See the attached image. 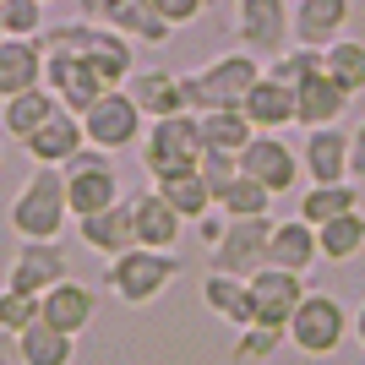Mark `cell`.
Masks as SVG:
<instances>
[{
  "label": "cell",
  "mask_w": 365,
  "mask_h": 365,
  "mask_svg": "<svg viewBox=\"0 0 365 365\" xmlns=\"http://www.w3.org/2000/svg\"><path fill=\"white\" fill-rule=\"evenodd\" d=\"M322 71L333 76V82H344V93L360 98V93H365V44H360V38H349V33L333 38V44L322 49Z\"/></svg>",
  "instance_id": "obj_33"
},
{
  "label": "cell",
  "mask_w": 365,
  "mask_h": 365,
  "mask_svg": "<svg viewBox=\"0 0 365 365\" xmlns=\"http://www.w3.org/2000/svg\"><path fill=\"white\" fill-rule=\"evenodd\" d=\"M0 38H6V11H0Z\"/></svg>",
  "instance_id": "obj_45"
},
{
  "label": "cell",
  "mask_w": 365,
  "mask_h": 365,
  "mask_svg": "<svg viewBox=\"0 0 365 365\" xmlns=\"http://www.w3.org/2000/svg\"><path fill=\"white\" fill-rule=\"evenodd\" d=\"M44 88V44L38 38H0V98Z\"/></svg>",
  "instance_id": "obj_23"
},
{
  "label": "cell",
  "mask_w": 365,
  "mask_h": 365,
  "mask_svg": "<svg viewBox=\"0 0 365 365\" xmlns=\"http://www.w3.org/2000/svg\"><path fill=\"white\" fill-rule=\"evenodd\" d=\"M158 197L175 207V213L185 218V224H197V218H207L218 207V197H213V185L202 180L197 169L191 175H175V180H158Z\"/></svg>",
  "instance_id": "obj_31"
},
{
  "label": "cell",
  "mask_w": 365,
  "mask_h": 365,
  "mask_svg": "<svg viewBox=\"0 0 365 365\" xmlns=\"http://www.w3.org/2000/svg\"><path fill=\"white\" fill-rule=\"evenodd\" d=\"M82 131H88V148H98V153H125V148H137V142H142L148 115L137 109L131 88H109L98 104L82 109Z\"/></svg>",
  "instance_id": "obj_6"
},
{
  "label": "cell",
  "mask_w": 365,
  "mask_h": 365,
  "mask_svg": "<svg viewBox=\"0 0 365 365\" xmlns=\"http://www.w3.org/2000/svg\"><path fill=\"white\" fill-rule=\"evenodd\" d=\"M82 148H88V131H82V115H71V109L49 115V120L22 142V153H28L33 164H49V169H66Z\"/></svg>",
  "instance_id": "obj_18"
},
{
  "label": "cell",
  "mask_w": 365,
  "mask_h": 365,
  "mask_svg": "<svg viewBox=\"0 0 365 365\" xmlns=\"http://www.w3.org/2000/svg\"><path fill=\"white\" fill-rule=\"evenodd\" d=\"M66 202H71V218H88V213H104L120 202V175L109 164V153L98 148H82L66 164Z\"/></svg>",
  "instance_id": "obj_8"
},
{
  "label": "cell",
  "mask_w": 365,
  "mask_h": 365,
  "mask_svg": "<svg viewBox=\"0 0 365 365\" xmlns=\"http://www.w3.org/2000/svg\"><path fill=\"white\" fill-rule=\"evenodd\" d=\"M349 104H354V93H344V82H333L327 71H317L311 82L294 88V120L300 125H338Z\"/></svg>",
  "instance_id": "obj_22"
},
{
  "label": "cell",
  "mask_w": 365,
  "mask_h": 365,
  "mask_svg": "<svg viewBox=\"0 0 365 365\" xmlns=\"http://www.w3.org/2000/svg\"><path fill=\"white\" fill-rule=\"evenodd\" d=\"M202 305H207L213 317L235 322V327H251V294H245L240 273H218V267H207V278H202Z\"/></svg>",
  "instance_id": "obj_29"
},
{
  "label": "cell",
  "mask_w": 365,
  "mask_h": 365,
  "mask_svg": "<svg viewBox=\"0 0 365 365\" xmlns=\"http://www.w3.org/2000/svg\"><path fill=\"white\" fill-rule=\"evenodd\" d=\"M44 6H49V0H44Z\"/></svg>",
  "instance_id": "obj_46"
},
{
  "label": "cell",
  "mask_w": 365,
  "mask_h": 365,
  "mask_svg": "<svg viewBox=\"0 0 365 365\" xmlns=\"http://www.w3.org/2000/svg\"><path fill=\"white\" fill-rule=\"evenodd\" d=\"M76 229H82V245H93L98 257H120V251L137 245V224H131V202L125 197L115 207H104V213L76 218Z\"/></svg>",
  "instance_id": "obj_26"
},
{
  "label": "cell",
  "mask_w": 365,
  "mask_h": 365,
  "mask_svg": "<svg viewBox=\"0 0 365 365\" xmlns=\"http://www.w3.org/2000/svg\"><path fill=\"white\" fill-rule=\"evenodd\" d=\"M66 218H71V202H66V169L38 164L22 180V191L11 197V229L22 240H61Z\"/></svg>",
  "instance_id": "obj_2"
},
{
  "label": "cell",
  "mask_w": 365,
  "mask_h": 365,
  "mask_svg": "<svg viewBox=\"0 0 365 365\" xmlns=\"http://www.w3.org/2000/svg\"><path fill=\"white\" fill-rule=\"evenodd\" d=\"M125 88H131V98H137V109L148 120H169V115H185V109H191V98H185V71L142 66V71H131Z\"/></svg>",
  "instance_id": "obj_17"
},
{
  "label": "cell",
  "mask_w": 365,
  "mask_h": 365,
  "mask_svg": "<svg viewBox=\"0 0 365 365\" xmlns=\"http://www.w3.org/2000/svg\"><path fill=\"white\" fill-rule=\"evenodd\" d=\"M224 229H229V218L224 213H207V218H197V235H202V245L213 251L218 240H224Z\"/></svg>",
  "instance_id": "obj_43"
},
{
  "label": "cell",
  "mask_w": 365,
  "mask_h": 365,
  "mask_svg": "<svg viewBox=\"0 0 365 365\" xmlns=\"http://www.w3.org/2000/svg\"><path fill=\"white\" fill-rule=\"evenodd\" d=\"M44 88L55 93L71 115H82L88 104H98L109 93V82L93 71L88 55H76V49H44Z\"/></svg>",
  "instance_id": "obj_10"
},
{
  "label": "cell",
  "mask_w": 365,
  "mask_h": 365,
  "mask_svg": "<svg viewBox=\"0 0 365 365\" xmlns=\"http://www.w3.org/2000/svg\"><path fill=\"white\" fill-rule=\"evenodd\" d=\"M142 169H148V180H175V175H191L202 158V115H169V120H148V131H142Z\"/></svg>",
  "instance_id": "obj_3"
},
{
  "label": "cell",
  "mask_w": 365,
  "mask_h": 365,
  "mask_svg": "<svg viewBox=\"0 0 365 365\" xmlns=\"http://www.w3.org/2000/svg\"><path fill=\"white\" fill-rule=\"evenodd\" d=\"M273 202H278L273 191L240 169V175L229 180V191L218 197V213H224V218H267V213H273Z\"/></svg>",
  "instance_id": "obj_34"
},
{
  "label": "cell",
  "mask_w": 365,
  "mask_h": 365,
  "mask_svg": "<svg viewBox=\"0 0 365 365\" xmlns=\"http://www.w3.org/2000/svg\"><path fill=\"white\" fill-rule=\"evenodd\" d=\"M360 207V180H338V185H305L300 191V218L305 224H333V218Z\"/></svg>",
  "instance_id": "obj_30"
},
{
  "label": "cell",
  "mask_w": 365,
  "mask_h": 365,
  "mask_svg": "<svg viewBox=\"0 0 365 365\" xmlns=\"http://www.w3.org/2000/svg\"><path fill=\"white\" fill-rule=\"evenodd\" d=\"M153 6H158V16H164V22H169L175 33L207 16V0H153Z\"/></svg>",
  "instance_id": "obj_41"
},
{
  "label": "cell",
  "mask_w": 365,
  "mask_h": 365,
  "mask_svg": "<svg viewBox=\"0 0 365 365\" xmlns=\"http://www.w3.org/2000/svg\"><path fill=\"white\" fill-rule=\"evenodd\" d=\"M240 169L251 175V180H262L273 197H289L294 185H300V153L289 148V142L278 137V131H257V137L240 148Z\"/></svg>",
  "instance_id": "obj_11"
},
{
  "label": "cell",
  "mask_w": 365,
  "mask_h": 365,
  "mask_svg": "<svg viewBox=\"0 0 365 365\" xmlns=\"http://www.w3.org/2000/svg\"><path fill=\"white\" fill-rule=\"evenodd\" d=\"M82 55L93 61V71L104 76L109 88H125L131 82V71H137V44L125 38V33L104 28V22H93L88 38H82Z\"/></svg>",
  "instance_id": "obj_21"
},
{
  "label": "cell",
  "mask_w": 365,
  "mask_h": 365,
  "mask_svg": "<svg viewBox=\"0 0 365 365\" xmlns=\"http://www.w3.org/2000/svg\"><path fill=\"white\" fill-rule=\"evenodd\" d=\"M267 61H257L251 49H229L213 55L202 71H185V98H191V115H207V109H240L245 93L262 82Z\"/></svg>",
  "instance_id": "obj_1"
},
{
  "label": "cell",
  "mask_w": 365,
  "mask_h": 365,
  "mask_svg": "<svg viewBox=\"0 0 365 365\" xmlns=\"http://www.w3.org/2000/svg\"><path fill=\"white\" fill-rule=\"evenodd\" d=\"M344 333H349V311L344 300L327 289H305V300L294 305L289 327H284V344H294L311 360H327L333 349H344Z\"/></svg>",
  "instance_id": "obj_5"
},
{
  "label": "cell",
  "mask_w": 365,
  "mask_h": 365,
  "mask_svg": "<svg viewBox=\"0 0 365 365\" xmlns=\"http://www.w3.org/2000/svg\"><path fill=\"white\" fill-rule=\"evenodd\" d=\"M197 175H202L207 185H213V197H224V191H229V180L240 175V153H229V148H202Z\"/></svg>",
  "instance_id": "obj_39"
},
{
  "label": "cell",
  "mask_w": 365,
  "mask_h": 365,
  "mask_svg": "<svg viewBox=\"0 0 365 365\" xmlns=\"http://www.w3.org/2000/svg\"><path fill=\"white\" fill-rule=\"evenodd\" d=\"M61 109L66 104L49 88H28V93H16V98H0V131L11 142H28L33 131H38L49 115H61Z\"/></svg>",
  "instance_id": "obj_27"
},
{
  "label": "cell",
  "mask_w": 365,
  "mask_h": 365,
  "mask_svg": "<svg viewBox=\"0 0 365 365\" xmlns=\"http://www.w3.org/2000/svg\"><path fill=\"white\" fill-rule=\"evenodd\" d=\"M131 202V224H137V245H148V251H175L185 235V218L169 207L164 197H158V185L153 191H137Z\"/></svg>",
  "instance_id": "obj_19"
},
{
  "label": "cell",
  "mask_w": 365,
  "mask_h": 365,
  "mask_svg": "<svg viewBox=\"0 0 365 365\" xmlns=\"http://www.w3.org/2000/svg\"><path fill=\"white\" fill-rule=\"evenodd\" d=\"M11 344H16V365H71V360H76L71 333L49 327V322H28Z\"/></svg>",
  "instance_id": "obj_28"
},
{
  "label": "cell",
  "mask_w": 365,
  "mask_h": 365,
  "mask_svg": "<svg viewBox=\"0 0 365 365\" xmlns=\"http://www.w3.org/2000/svg\"><path fill=\"white\" fill-rule=\"evenodd\" d=\"M305 185H338L349 180V131L344 125H311L300 142Z\"/></svg>",
  "instance_id": "obj_14"
},
{
  "label": "cell",
  "mask_w": 365,
  "mask_h": 365,
  "mask_svg": "<svg viewBox=\"0 0 365 365\" xmlns=\"http://www.w3.org/2000/svg\"><path fill=\"white\" fill-rule=\"evenodd\" d=\"M245 294H251V322H262V327H289L294 305L305 300V273H289V267H257V273L245 278Z\"/></svg>",
  "instance_id": "obj_9"
},
{
  "label": "cell",
  "mask_w": 365,
  "mask_h": 365,
  "mask_svg": "<svg viewBox=\"0 0 365 365\" xmlns=\"http://www.w3.org/2000/svg\"><path fill=\"white\" fill-rule=\"evenodd\" d=\"M235 38L257 61H278L294 44V6L289 0H235Z\"/></svg>",
  "instance_id": "obj_7"
},
{
  "label": "cell",
  "mask_w": 365,
  "mask_h": 365,
  "mask_svg": "<svg viewBox=\"0 0 365 365\" xmlns=\"http://www.w3.org/2000/svg\"><path fill=\"white\" fill-rule=\"evenodd\" d=\"M317 245H322V262H354L365 251V213L354 207V213H344V218H333V224H322L317 229Z\"/></svg>",
  "instance_id": "obj_32"
},
{
  "label": "cell",
  "mask_w": 365,
  "mask_h": 365,
  "mask_svg": "<svg viewBox=\"0 0 365 365\" xmlns=\"http://www.w3.org/2000/svg\"><path fill=\"white\" fill-rule=\"evenodd\" d=\"M267 262H273V267H289V273H311L322 262L317 224H305V218H278L273 240H267Z\"/></svg>",
  "instance_id": "obj_24"
},
{
  "label": "cell",
  "mask_w": 365,
  "mask_h": 365,
  "mask_svg": "<svg viewBox=\"0 0 365 365\" xmlns=\"http://www.w3.org/2000/svg\"><path fill=\"white\" fill-rule=\"evenodd\" d=\"M82 16H88V22H104V28L125 33L131 44H148V49L169 44V33H175L164 16H158L153 0H82Z\"/></svg>",
  "instance_id": "obj_12"
},
{
  "label": "cell",
  "mask_w": 365,
  "mask_h": 365,
  "mask_svg": "<svg viewBox=\"0 0 365 365\" xmlns=\"http://www.w3.org/2000/svg\"><path fill=\"white\" fill-rule=\"evenodd\" d=\"M278 344H284V333H278V327H262V322H251V327H240V344H235L229 365H251V360H267V354H278Z\"/></svg>",
  "instance_id": "obj_37"
},
{
  "label": "cell",
  "mask_w": 365,
  "mask_h": 365,
  "mask_svg": "<svg viewBox=\"0 0 365 365\" xmlns=\"http://www.w3.org/2000/svg\"><path fill=\"white\" fill-rule=\"evenodd\" d=\"M61 278H71L66 273L61 240H22L16 257H11V267H6V284L22 289V294H44V289H55Z\"/></svg>",
  "instance_id": "obj_15"
},
{
  "label": "cell",
  "mask_w": 365,
  "mask_h": 365,
  "mask_svg": "<svg viewBox=\"0 0 365 365\" xmlns=\"http://www.w3.org/2000/svg\"><path fill=\"white\" fill-rule=\"evenodd\" d=\"M240 109H245V120L257 125V131H284V125H294V88L284 76L262 71V82L245 93Z\"/></svg>",
  "instance_id": "obj_25"
},
{
  "label": "cell",
  "mask_w": 365,
  "mask_h": 365,
  "mask_svg": "<svg viewBox=\"0 0 365 365\" xmlns=\"http://www.w3.org/2000/svg\"><path fill=\"white\" fill-rule=\"evenodd\" d=\"M267 71L273 76H284L289 88H300V82H311V76L322 71V49H311V44H289L278 61H267Z\"/></svg>",
  "instance_id": "obj_36"
},
{
  "label": "cell",
  "mask_w": 365,
  "mask_h": 365,
  "mask_svg": "<svg viewBox=\"0 0 365 365\" xmlns=\"http://www.w3.org/2000/svg\"><path fill=\"white\" fill-rule=\"evenodd\" d=\"M180 278V257L175 251H148V245H131L120 257L104 262V284L120 305H153L158 294Z\"/></svg>",
  "instance_id": "obj_4"
},
{
  "label": "cell",
  "mask_w": 365,
  "mask_h": 365,
  "mask_svg": "<svg viewBox=\"0 0 365 365\" xmlns=\"http://www.w3.org/2000/svg\"><path fill=\"white\" fill-rule=\"evenodd\" d=\"M28 322H38V294H22V289L6 284V289H0V327L16 338Z\"/></svg>",
  "instance_id": "obj_40"
},
{
  "label": "cell",
  "mask_w": 365,
  "mask_h": 365,
  "mask_svg": "<svg viewBox=\"0 0 365 365\" xmlns=\"http://www.w3.org/2000/svg\"><path fill=\"white\" fill-rule=\"evenodd\" d=\"M349 333H354V344H360V349H365V300L354 305V317H349Z\"/></svg>",
  "instance_id": "obj_44"
},
{
  "label": "cell",
  "mask_w": 365,
  "mask_h": 365,
  "mask_svg": "<svg viewBox=\"0 0 365 365\" xmlns=\"http://www.w3.org/2000/svg\"><path fill=\"white\" fill-rule=\"evenodd\" d=\"M354 22V0H294V44L327 49Z\"/></svg>",
  "instance_id": "obj_20"
},
{
  "label": "cell",
  "mask_w": 365,
  "mask_h": 365,
  "mask_svg": "<svg viewBox=\"0 0 365 365\" xmlns=\"http://www.w3.org/2000/svg\"><path fill=\"white\" fill-rule=\"evenodd\" d=\"M349 180H365V120L349 125Z\"/></svg>",
  "instance_id": "obj_42"
},
{
  "label": "cell",
  "mask_w": 365,
  "mask_h": 365,
  "mask_svg": "<svg viewBox=\"0 0 365 365\" xmlns=\"http://www.w3.org/2000/svg\"><path fill=\"white\" fill-rule=\"evenodd\" d=\"M251 137H257V125L245 120V109H207V115H202V142H207V148L240 153Z\"/></svg>",
  "instance_id": "obj_35"
},
{
  "label": "cell",
  "mask_w": 365,
  "mask_h": 365,
  "mask_svg": "<svg viewBox=\"0 0 365 365\" xmlns=\"http://www.w3.org/2000/svg\"><path fill=\"white\" fill-rule=\"evenodd\" d=\"M267 240H273V218H229L224 240L213 245V267L251 278L257 267H267Z\"/></svg>",
  "instance_id": "obj_13"
},
{
  "label": "cell",
  "mask_w": 365,
  "mask_h": 365,
  "mask_svg": "<svg viewBox=\"0 0 365 365\" xmlns=\"http://www.w3.org/2000/svg\"><path fill=\"white\" fill-rule=\"evenodd\" d=\"M93 317H98V294H93V284H82V278H61L55 289L38 294V322H49V327H61V333H88Z\"/></svg>",
  "instance_id": "obj_16"
},
{
  "label": "cell",
  "mask_w": 365,
  "mask_h": 365,
  "mask_svg": "<svg viewBox=\"0 0 365 365\" xmlns=\"http://www.w3.org/2000/svg\"><path fill=\"white\" fill-rule=\"evenodd\" d=\"M6 38H38L44 33V0H0Z\"/></svg>",
  "instance_id": "obj_38"
}]
</instances>
